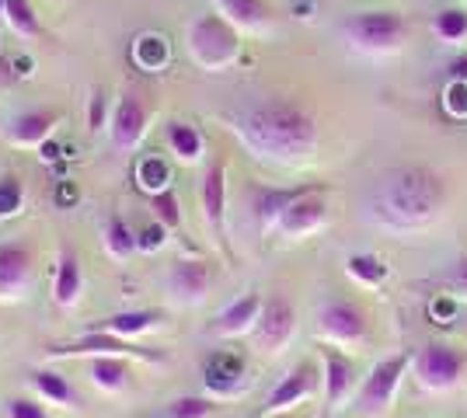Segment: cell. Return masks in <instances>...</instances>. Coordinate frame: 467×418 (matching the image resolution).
<instances>
[{"mask_svg": "<svg viewBox=\"0 0 467 418\" xmlns=\"http://www.w3.org/2000/svg\"><path fill=\"white\" fill-rule=\"evenodd\" d=\"M453 314H457V303H453V297H436L432 303H429V318L440 321V324H450V321H453Z\"/></svg>", "mask_w": 467, "mask_h": 418, "instance_id": "cell-41", "label": "cell"}, {"mask_svg": "<svg viewBox=\"0 0 467 418\" xmlns=\"http://www.w3.org/2000/svg\"><path fill=\"white\" fill-rule=\"evenodd\" d=\"M164 234H168V227L161 223V219H154V223H147L143 230H137V244L143 255H150V251H161L164 248Z\"/></svg>", "mask_w": 467, "mask_h": 418, "instance_id": "cell-38", "label": "cell"}, {"mask_svg": "<svg viewBox=\"0 0 467 418\" xmlns=\"http://www.w3.org/2000/svg\"><path fill=\"white\" fill-rule=\"evenodd\" d=\"M4 4H7V0H0V21H4Z\"/></svg>", "mask_w": 467, "mask_h": 418, "instance_id": "cell-43", "label": "cell"}, {"mask_svg": "<svg viewBox=\"0 0 467 418\" xmlns=\"http://www.w3.org/2000/svg\"><path fill=\"white\" fill-rule=\"evenodd\" d=\"M7 418H49V412L36 398H7Z\"/></svg>", "mask_w": 467, "mask_h": 418, "instance_id": "cell-39", "label": "cell"}, {"mask_svg": "<svg viewBox=\"0 0 467 418\" xmlns=\"http://www.w3.org/2000/svg\"><path fill=\"white\" fill-rule=\"evenodd\" d=\"M11 36H18V39H39L42 36V25H39V15H36V7H32V0H7L4 4V21H0Z\"/></svg>", "mask_w": 467, "mask_h": 418, "instance_id": "cell-27", "label": "cell"}, {"mask_svg": "<svg viewBox=\"0 0 467 418\" xmlns=\"http://www.w3.org/2000/svg\"><path fill=\"white\" fill-rule=\"evenodd\" d=\"M137 185L147 192V196H157V192H164V189H171V168H168V160L161 158H143L137 164Z\"/></svg>", "mask_w": 467, "mask_h": 418, "instance_id": "cell-30", "label": "cell"}, {"mask_svg": "<svg viewBox=\"0 0 467 418\" xmlns=\"http://www.w3.org/2000/svg\"><path fill=\"white\" fill-rule=\"evenodd\" d=\"M411 366H415V377L426 391H450L461 380L464 356L457 349H450L447 342H429V345L419 349Z\"/></svg>", "mask_w": 467, "mask_h": 418, "instance_id": "cell-9", "label": "cell"}, {"mask_svg": "<svg viewBox=\"0 0 467 418\" xmlns=\"http://www.w3.org/2000/svg\"><path fill=\"white\" fill-rule=\"evenodd\" d=\"M231 129L254 158L273 164H296L317 147V119L293 98H262L234 112Z\"/></svg>", "mask_w": 467, "mask_h": 418, "instance_id": "cell-1", "label": "cell"}, {"mask_svg": "<svg viewBox=\"0 0 467 418\" xmlns=\"http://www.w3.org/2000/svg\"><path fill=\"white\" fill-rule=\"evenodd\" d=\"M321 359H325V398L331 408H338L356 387V362L346 352H338L335 345H325Z\"/></svg>", "mask_w": 467, "mask_h": 418, "instance_id": "cell-20", "label": "cell"}, {"mask_svg": "<svg viewBox=\"0 0 467 418\" xmlns=\"http://www.w3.org/2000/svg\"><path fill=\"white\" fill-rule=\"evenodd\" d=\"M80 293H84V269L74 248H63L57 259V272H53V303L57 307H78Z\"/></svg>", "mask_w": 467, "mask_h": 418, "instance_id": "cell-21", "label": "cell"}, {"mask_svg": "<svg viewBox=\"0 0 467 418\" xmlns=\"http://www.w3.org/2000/svg\"><path fill=\"white\" fill-rule=\"evenodd\" d=\"M450 80H464L467 84V53L464 56H457V60H450Z\"/></svg>", "mask_w": 467, "mask_h": 418, "instance_id": "cell-42", "label": "cell"}, {"mask_svg": "<svg viewBox=\"0 0 467 418\" xmlns=\"http://www.w3.org/2000/svg\"><path fill=\"white\" fill-rule=\"evenodd\" d=\"M317 335L331 345H359L367 339V314L349 300H328L317 311Z\"/></svg>", "mask_w": 467, "mask_h": 418, "instance_id": "cell-11", "label": "cell"}, {"mask_svg": "<svg viewBox=\"0 0 467 418\" xmlns=\"http://www.w3.org/2000/svg\"><path fill=\"white\" fill-rule=\"evenodd\" d=\"M262 293H244L241 300H234L231 307H223L213 321V335L220 339H241V335H252L258 314H262Z\"/></svg>", "mask_w": 467, "mask_h": 418, "instance_id": "cell-17", "label": "cell"}, {"mask_svg": "<svg viewBox=\"0 0 467 418\" xmlns=\"http://www.w3.org/2000/svg\"><path fill=\"white\" fill-rule=\"evenodd\" d=\"M328 189L325 185H311L304 196H296V199L279 213L275 219V234H283V238H307L314 230H321L325 223H328Z\"/></svg>", "mask_w": 467, "mask_h": 418, "instance_id": "cell-8", "label": "cell"}, {"mask_svg": "<svg viewBox=\"0 0 467 418\" xmlns=\"http://www.w3.org/2000/svg\"><path fill=\"white\" fill-rule=\"evenodd\" d=\"M88 359V356H126V359H147V362H164L161 349H143L137 342L116 339V335H105V331H88L74 342H63L49 349V359Z\"/></svg>", "mask_w": 467, "mask_h": 418, "instance_id": "cell-6", "label": "cell"}, {"mask_svg": "<svg viewBox=\"0 0 467 418\" xmlns=\"http://www.w3.org/2000/svg\"><path fill=\"white\" fill-rule=\"evenodd\" d=\"M28 387L39 394L46 404H57V408H70V412H80V394L70 380L57 373V370H32L28 373Z\"/></svg>", "mask_w": 467, "mask_h": 418, "instance_id": "cell-23", "label": "cell"}, {"mask_svg": "<svg viewBox=\"0 0 467 418\" xmlns=\"http://www.w3.org/2000/svg\"><path fill=\"white\" fill-rule=\"evenodd\" d=\"M346 272H349L359 286H380V282L388 279V265H384V259L370 255V251H359V255H349Z\"/></svg>", "mask_w": 467, "mask_h": 418, "instance_id": "cell-31", "label": "cell"}, {"mask_svg": "<svg viewBox=\"0 0 467 418\" xmlns=\"http://www.w3.org/2000/svg\"><path fill=\"white\" fill-rule=\"evenodd\" d=\"M133 60H137L140 70H161L164 63L171 60V46H168L164 36H157V32L140 36V39L133 42Z\"/></svg>", "mask_w": 467, "mask_h": 418, "instance_id": "cell-29", "label": "cell"}, {"mask_svg": "<svg viewBox=\"0 0 467 418\" xmlns=\"http://www.w3.org/2000/svg\"><path fill=\"white\" fill-rule=\"evenodd\" d=\"M216 15L227 18L237 32H262L273 21L269 0H216Z\"/></svg>", "mask_w": 467, "mask_h": 418, "instance_id": "cell-22", "label": "cell"}, {"mask_svg": "<svg viewBox=\"0 0 467 418\" xmlns=\"http://www.w3.org/2000/svg\"><path fill=\"white\" fill-rule=\"evenodd\" d=\"M59 116L57 108H32V112H21L15 119L7 122V129H4V139L11 143V147H21V150H36L42 147L46 139L57 133L59 126Z\"/></svg>", "mask_w": 467, "mask_h": 418, "instance_id": "cell-14", "label": "cell"}, {"mask_svg": "<svg viewBox=\"0 0 467 418\" xmlns=\"http://www.w3.org/2000/svg\"><path fill=\"white\" fill-rule=\"evenodd\" d=\"M443 108L450 119H467V84L464 80H450L443 91Z\"/></svg>", "mask_w": 467, "mask_h": 418, "instance_id": "cell-37", "label": "cell"}, {"mask_svg": "<svg viewBox=\"0 0 467 418\" xmlns=\"http://www.w3.org/2000/svg\"><path fill=\"white\" fill-rule=\"evenodd\" d=\"M314 383H317V370H314L311 362H300V366H293L290 373H286V377H283L273 387V394L265 398V404L258 408V418L279 415V412H286V408H293V404L307 401L314 394Z\"/></svg>", "mask_w": 467, "mask_h": 418, "instance_id": "cell-15", "label": "cell"}, {"mask_svg": "<svg viewBox=\"0 0 467 418\" xmlns=\"http://www.w3.org/2000/svg\"><path fill=\"white\" fill-rule=\"evenodd\" d=\"M440 282H447L453 293H467V255L453 261L447 272H443V279H440Z\"/></svg>", "mask_w": 467, "mask_h": 418, "instance_id": "cell-40", "label": "cell"}, {"mask_svg": "<svg viewBox=\"0 0 467 418\" xmlns=\"http://www.w3.org/2000/svg\"><path fill=\"white\" fill-rule=\"evenodd\" d=\"M447 206V185L429 168H398L377 185L373 196V219H380L390 230H415L426 227L443 213Z\"/></svg>", "mask_w": 467, "mask_h": 418, "instance_id": "cell-2", "label": "cell"}, {"mask_svg": "<svg viewBox=\"0 0 467 418\" xmlns=\"http://www.w3.org/2000/svg\"><path fill=\"white\" fill-rule=\"evenodd\" d=\"M25 209V181L15 171H4L0 175V219L18 217Z\"/></svg>", "mask_w": 467, "mask_h": 418, "instance_id": "cell-33", "label": "cell"}, {"mask_svg": "<svg viewBox=\"0 0 467 418\" xmlns=\"http://www.w3.org/2000/svg\"><path fill=\"white\" fill-rule=\"evenodd\" d=\"M84 377L101 394H119L133 383V366L126 356H88Z\"/></svg>", "mask_w": 467, "mask_h": 418, "instance_id": "cell-18", "label": "cell"}, {"mask_svg": "<svg viewBox=\"0 0 467 418\" xmlns=\"http://www.w3.org/2000/svg\"><path fill=\"white\" fill-rule=\"evenodd\" d=\"M150 119H154V101L147 98L140 87H126L112 105V122H109L116 150H122V154L137 150L147 137V129H150Z\"/></svg>", "mask_w": 467, "mask_h": 418, "instance_id": "cell-5", "label": "cell"}, {"mask_svg": "<svg viewBox=\"0 0 467 418\" xmlns=\"http://www.w3.org/2000/svg\"><path fill=\"white\" fill-rule=\"evenodd\" d=\"M105 251L112 255V259H133L140 251V244H137V230L126 223V219L119 217V213H112V217L105 219Z\"/></svg>", "mask_w": 467, "mask_h": 418, "instance_id": "cell-28", "label": "cell"}, {"mask_svg": "<svg viewBox=\"0 0 467 418\" xmlns=\"http://www.w3.org/2000/svg\"><path fill=\"white\" fill-rule=\"evenodd\" d=\"M293 331H296V307H293V300L283 297V293L265 297L262 314H258V324H254V331H252L254 349L265 352V356H275V352L286 349V342L293 339Z\"/></svg>", "mask_w": 467, "mask_h": 418, "instance_id": "cell-7", "label": "cell"}, {"mask_svg": "<svg viewBox=\"0 0 467 418\" xmlns=\"http://www.w3.org/2000/svg\"><path fill=\"white\" fill-rule=\"evenodd\" d=\"M36 276V251L25 240L0 244V300H18Z\"/></svg>", "mask_w": 467, "mask_h": 418, "instance_id": "cell-13", "label": "cell"}, {"mask_svg": "<svg viewBox=\"0 0 467 418\" xmlns=\"http://www.w3.org/2000/svg\"><path fill=\"white\" fill-rule=\"evenodd\" d=\"M432 28H436V36H440L443 42H461L467 36V11H461V7H447V11L436 15Z\"/></svg>", "mask_w": 467, "mask_h": 418, "instance_id": "cell-34", "label": "cell"}, {"mask_svg": "<svg viewBox=\"0 0 467 418\" xmlns=\"http://www.w3.org/2000/svg\"><path fill=\"white\" fill-rule=\"evenodd\" d=\"M199 209L213 240L227 251V164L213 160L199 178Z\"/></svg>", "mask_w": 467, "mask_h": 418, "instance_id": "cell-10", "label": "cell"}, {"mask_svg": "<svg viewBox=\"0 0 467 418\" xmlns=\"http://www.w3.org/2000/svg\"><path fill=\"white\" fill-rule=\"evenodd\" d=\"M185 46H189V56L202 70L220 74L241 56V32L220 15H199L185 28Z\"/></svg>", "mask_w": 467, "mask_h": 418, "instance_id": "cell-3", "label": "cell"}, {"mask_svg": "<svg viewBox=\"0 0 467 418\" xmlns=\"http://www.w3.org/2000/svg\"><path fill=\"white\" fill-rule=\"evenodd\" d=\"M342 32L363 53H394L409 39V21L401 11H359L342 25Z\"/></svg>", "mask_w": 467, "mask_h": 418, "instance_id": "cell-4", "label": "cell"}, {"mask_svg": "<svg viewBox=\"0 0 467 418\" xmlns=\"http://www.w3.org/2000/svg\"><path fill=\"white\" fill-rule=\"evenodd\" d=\"M164 139H168L175 160H182V164H195V160L202 158V133L195 129L192 122L171 119L164 126Z\"/></svg>", "mask_w": 467, "mask_h": 418, "instance_id": "cell-26", "label": "cell"}, {"mask_svg": "<svg viewBox=\"0 0 467 418\" xmlns=\"http://www.w3.org/2000/svg\"><path fill=\"white\" fill-rule=\"evenodd\" d=\"M405 370H409V356H390V359H380L377 366L370 370V377L363 380V387H359V398L356 404L363 408V412H384L394 394H398V383L405 377Z\"/></svg>", "mask_w": 467, "mask_h": 418, "instance_id": "cell-12", "label": "cell"}, {"mask_svg": "<svg viewBox=\"0 0 467 418\" xmlns=\"http://www.w3.org/2000/svg\"><path fill=\"white\" fill-rule=\"evenodd\" d=\"M161 321H164V311H157V307H140V311H119V314L101 318L91 331H105V335L133 342V339H140V335H147V331H154Z\"/></svg>", "mask_w": 467, "mask_h": 418, "instance_id": "cell-19", "label": "cell"}, {"mask_svg": "<svg viewBox=\"0 0 467 418\" xmlns=\"http://www.w3.org/2000/svg\"><path fill=\"white\" fill-rule=\"evenodd\" d=\"M109 122H112V105L105 98V87H95L91 101H88V129L91 133L95 129H109Z\"/></svg>", "mask_w": 467, "mask_h": 418, "instance_id": "cell-36", "label": "cell"}, {"mask_svg": "<svg viewBox=\"0 0 467 418\" xmlns=\"http://www.w3.org/2000/svg\"><path fill=\"white\" fill-rule=\"evenodd\" d=\"M244 359L237 356V352H213L210 362H206V383H210V391L216 394H234V391H241L244 383Z\"/></svg>", "mask_w": 467, "mask_h": 418, "instance_id": "cell-25", "label": "cell"}, {"mask_svg": "<svg viewBox=\"0 0 467 418\" xmlns=\"http://www.w3.org/2000/svg\"><path fill=\"white\" fill-rule=\"evenodd\" d=\"M216 412V404L210 398H199V394H185V398L168 401L154 418H210Z\"/></svg>", "mask_w": 467, "mask_h": 418, "instance_id": "cell-32", "label": "cell"}, {"mask_svg": "<svg viewBox=\"0 0 467 418\" xmlns=\"http://www.w3.org/2000/svg\"><path fill=\"white\" fill-rule=\"evenodd\" d=\"M307 189H311V185H296V189H254L252 209H254V219L262 223V230H273L279 213H283L296 196H304Z\"/></svg>", "mask_w": 467, "mask_h": 418, "instance_id": "cell-24", "label": "cell"}, {"mask_svg": "<svg viewBox=\"0 0 467 418\" xmlns=\"http://www.w3.org/2000/svg\"><path fill=\"white\" fill-rule=\"evenodd\" d=\"M150 209H154V219H161L168 230L182 227V206H178L175 189H164V192L150 196Z\"/></svg>", "mask_w": 467, "mask_h": 418, "instance_id": "cell-35", "label": "cell"}, {"mask_svg": "<svg viewBox=\"0 0 467 418\" xmlns=\"http://www.w3.org/2000/svg\"><path fill=\"white\" fill-rule=\"evenodd\" d=\"M168 286L182 303H199L213 286V265L202 259H182L168 272Z\"/></svg>", "mask_w": 467, "mask_h": 418, "instance_id": "cell-16", "label": "cell"}]
</instances>
